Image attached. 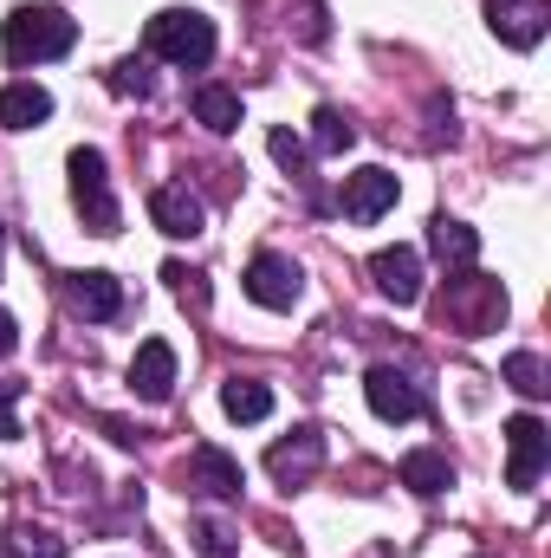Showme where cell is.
<instances>
[{
	"mask_svg": "<svg viewBox=\"0 0 551 558\" xmlns=\"http://www.w3.org/2000/svg\"><path fill=\"white\" fill-rule=\"evenodd\" d=\"M72 46H78V20L65 7H13L0 26L7 65H46V59H65Z\"/></svg>",
	"mask_w": 551,
	"mask_h": 558,
	"instance_id": "obj_1",
	"label": "cell"
},
{
	"mask_svg": "<svg viewBox=\"0 0 551 558\" xmlns=\"http://www.w3.org/2000/svg\"><path fill=\"white\" fill-rule=\"evenodd\" d=\"M143 46L162 59V65H182V72H201L215 59V20L195 13V7H162L149 26H143Z\"/></svg>",
	"mask_w": 551,
	"mask_h": 558,
	"instance_id": "obj_2",
	"label": "cell"
},
{
	"mask_svg": "<svg viewBox=\"0 0 551 558\" xmlns=\"http://www.w3.org/2000/svg\"><path fill=\"white\" fill-rule=\"evenodd\" d=\"M441 318L461 331V338H487V331H500V318H506V286L487 274H448V292H441Z\"/></svg>",
	"mask_w": 551,
	"mask_h": 558,
	"instance_id": "obj_3",
	"label": "cell"
},
{
	"mask_svg": "<svg viewBox=\"0 0 551 558\" xmlns=\"http://www.w3.org/2000/svg\"><path fill=\"white\" fill-rule=\"evenodd\" d=\"M65 169H72V208H78V221H85L91 234H118V228H124V215H118V195H111L105 149L78 143V149L65 156Z\"/></svg>",
	"mask_w": 551,
	"mask_h": 558,
	"instance_id": "obj_4",
	"label": "cell"
},
{
	"mask_svg": "<svg viewBox=\"0 0 551 558\" xmlns=\"http://www.w3.org/2000/svg\"><path fill=\"white\" fill-rule=\"evenodd\" d=\"M506 487L513 494H532L539 487V474L551 468V428L539 416H513L506 422Z\"/></svg>",
	"mask_w": 551,
	"mask_h": 558,
	"instance_id": "obj_5",
	"label": "cell"
},
{
	"mask_svg": "<svg viewBox=\"0 0 551 558\" xmlns=\"http://www.w3.org/2000/svg\"><path fill=\"white\" fill-rule=\"evenodd\" d=\"M241 286H247V299L267 305V312H292V305L305 299V274H298V260H285V254H254Z\"/></svg>",
	"mask_w": 551,
	"mask_h": 558,
	"instance_id": "obj_6",
	"label": "cell"
},
{
	"mask_svg": "<svg viewBox=\"0 0 551 558\" xmlns=\"http://www.w3.org/2000/svg\"><path fill=\"white\" fill-rule=\"evenodd\" d=\"M396 195H403V182L390 175V169H357V175H344V189H338V208H344V221H357V228H370V221H383L390 208H396Z\"/></svg>",
	"mask_w": 551,
	"mask_h": 558,
	"instance_id": "obj_7",
	"label": "cell"
},
{
	"mask_svg": "<svg viewBox=\"0 0 551 558\" xmlns=\"http://www.w3.org/2000/svg\"><path fill=\"white\" fill-rule=\"evenodd\" d=\"M182 487H188V494H208V500H241L247 474H241V461H234L228 448L201 441V448H188V461H182Z\"/></svg>",
	"mask_w": 551,
	"mask_h": 558,
	"instance_id": "obj_8",
	"label": "cell"
},
{
	"mask_svg": "<svg viewBox=\"0 0 551 558\" xmlns=\"http://www.w3.org/2000/svg\"><path fill=\"white\" fill-rule=\"evenodd\" d=\"M487 26L500 33V46L532 52L551 26V0H487Z\"/></svg>",
	"mask_w": 551,
	"mask_h": 558,
	"instance_id": "obj_9",
	"label": "cell"
},
{
	"mask_svg": "<svg viewBox=\"0 0 551 558\" xmlns=\"http://www.w3.org/2000/svg\"><path fill=\"white\" fill-rule=\"evenodd\" d=\"M149 221H156L169 241H195V234L208 228V208H201V195H195L188 182H162V189H149Z\"/></svg>",
	"mask_w": 551,
	"mask_h": 558,
	"instance_id": "obj_10",
	"label": "cell"
},
{
	"mask_svg": "<svg viewBox=\"0 0 551 558\" xmlns=\"http://www.w3.org/2000/svg\"><path fill=\"white\" fill-rule=\"evenodd\" d=\"M318 468H325V435H318V428H292L285 441L267 448V474H273L285 494H292V487H305Z\"/></svg>",
	"mask_w": 551,
	"mask_h": 558,
	"instance_id": "obj_11",
	"label": "cell"
},
{
	"mask_svg": "<svg viewBox=\"0 0 551 558\" xmlns=\"http://www.w3.org/2000/svg\"><path fill=\"white\" fill-rule=\"evenodd\" d=\"M364 397H370V410L383 422H415L421 410H428V397L415 390L409 371H396V364H377L370 377H364Z\"/></svg>",
	"mask_w": 551,
	"mask_h": 558,
	"instance_id": "obj_12",
	"label": "cell"
},
{
	"mask_svg": "<svg viewBox=\"0 0 551 558\" xmlns=\"http://www.w3.org/2000/svg\"><path fill=\"white\" fill-rule=\"evenodd\" d=\"M370 279H377L383 299L415 305V299H421V254H415V247H377V254H370Z\"/></svg>",
	"mask_w": 551,
	"mask_h": 558,
	"instance_id": "obj_13",
	"label": "cell"
},
{
	"mask_svg": "<svg viewBox=\"0 0 551 558\" xmlns=\"http://www.w3.org/2000/svg\"><path fill=\"white\" fill-rule=\"evenodd\" d=\"M131 390L143 403H169L175 397V351L162 338H143L137 357H131Z\"/></svg>",
	"mask_w": 551,
	"mask_h": 558,
	"instance_id": "obj_14",
	"label": "cell"
},
{
	"mask_svg": "<svg viewBox=\"0 0 551 558\" xmlns=\"http://www.w3.org/2000/svg\"><path fill=\"white\" fill-rule=\"evenodd\" d=\"M65 305H72L78 318L105 325V318L124 312V286H118L111 274H65Z\"/></svg>",
	"mask_w": 551,
	"mask_h": 558,
	"instance_id": "obj_15",
	"label": "cell"
},
{
	"mask_svg": "<svg viewBox=\"0 0 551 558\" xmlns=\"http://www.w3.org/2000/svg\"><path fill=\"white\" fill-rule=\"evenodd\" d=\"M428 254H434L448 274H467V267L480 260V234H474L467 221H454V215H434V221H428Z\"/></svg>",
	"mask_w": 551,
	"mask_h": 558,
	"instance_id": "obj_16",
	"label": "cell"
},
{
	"mask_svg": "<svg viewBox=\"0 0 551 558\" xmlns=\"http://www.w3.org/2000/svg\"><path fill=\"white\" fill-rule=\"evenodd\" d=\"M46 118H52V92H46V85L13 78V85L0 92V131H39Z\"/></svg>",
	"mask_w": 551,
	"mask_h": 558,
	"instance_id": "obj_17",
	"label": "cell"
},
{
	"mask_svg": "<svg viewBox=\"0 0 551 558\" xmlns=\"http://www.w3.org/2000/svg\"><path fill=\"white\" fill-rule=\"evenodd\" d=\"M396 481H403L409 494H421V500H434V494L454 487V461H448L441 448H409L403 468H396Z\"/></svg>",
	"mask_w": 551,
	"mask_h": 558,
	"instance_id": "obj_18",
	"label": "cell"
},
{
	"mask_svg": "<svg viewBox=\"0 0 551 558\" xmlns=\"http://www.w3.org/2000/svg\"><path fill=\"white\" fill-rule=\"evenodd\" d=\"M195 118H201L215 137H234V131H241V92H234V85H195Z\"/></svg>",
	"mask_w": 551,
	"mask_h": 558,
	"instance_id": "obj_19",
	"label": "cell"
},
{
	"mask_svg": "<svg viewBox=\"0 0 551 558\" xmlns=\"http://www.w3.org/2000/svg\"><path fill=\"white\" fill-rule=\"evenodd\" d=\"M221 410L234 422H267L273 416V390L254 384V377H228V384H221Z\"/></svg>",
	"mask_w": 551,
	"mask_h": 558,
	"instance_id": "obj_20",
	"label": "cell"
},
{
	"mask_svg": "<svg viewBox=\"0 0 551 558\" xmlns=\"http://www.w3.org/2000/svg\"><path fill=\"white\" fill-rule=\"evenodd\" d=\"M351 143H357V124H351L338 105H318V111H311V143H305V149H318V156H344Z\"/></svg>",
	"mask_w": 551,
	"mask_h": 558,
	"instance_id": "obj_21",
	"label": "cell"
},
{
	"mask_svg": "<svg viewBox=\"0 0 551 558\" xmlns=\"http://www.w3.org/2000/svg\"><path fill=\"white\" fill-rule=\"evenodd\" d=\"M506 384H513L519 397H532V403H539V397H551L546 357H539V351H513V357H506Z\"/></svg>",
	"mask_w": 551,
	"mask_h": 558,
	"instance_id": "obj_22",
	"label": "cell"
},
{
	"mask_svg": "<svg viewBox=\"0 0 551 558\" xmlns=\"http://www.w3.org/2000/svg\"><path fill=\"white\" fill-rule=\"evenodd\" d=\"M0 558H65V539L46 533V526H13L7 546H0Z\"/></svg>",
	"mask_w": 551,
	"mask_h": 558,
	"instance_id": "obj_23",
	"label": "cell"
},
{
	"mask_svg": "<svg viewBox=\"0 0 551 558\" xmlns=\"http://www.w3.org/2000/svg\"><path fill=\"white\" fill-rule=\"evenodd\" d=\"M267 149H273V162L285 169V175H305V169H311V149L292 137L285 124H279V131H267Z\"/></svg>",
	"mask_w": 551,
	"mask_h": 558,
	"instance_id": "obj_24",
	"label": "cell"
},
{
	"mask_svg": "<svg viewBox=\"0 0 551 558\" xmlns=\"http://www.w3.org/2000/svg\"><path fill=\"white\" fill-rule=\"evenodd\" d=\"M188 539H195V553H201V558H234V553H241V546H234V533H228L221 520H195V533H188Z\"/></svg>",
	"mask_w": 551,
	"mask_h": 558,
	"instance_id": "obj_25",
	"label": "cell"
},
{
	"mask_svg": "<svg viewBox=\"0 0 551 558\" xmlns=\"http://www.w3.org/2000/svg\"><path fill=\"white\" fill-rule=\"evenodd\" d=\"M111 92H118V98H149V65H143V59L111 65Z\"/></svg>",
	"mask_w": 551,
	"mask_h": 558,
	"instance_id": "obj_26",
	"label": "cell"
},
{
	"mask_svg": "<svg viewBox=\"0 0 551 558\" xmlns=\"http://www.w3.org/2000/svg\"><path fill=\"white\" fill-rule=\"evenodd\" d=\"M298 39H305V46H325V39H331V20H325V7H318V0H305V7H298Z\"/></svg>",
	"mask_w": 551,
	"mask_h": 558,
	"instance_id": "obj_27",
	"label": "cell"
},
{
	"mask_svg": "<svg viewBox=\"0 0 551 558\" xmlns=\"http://www.w3.org/2000/svg\"><path fill=\"white\" fill-rule=\"evenodd\" d=\"M20 397H26V384H0V441L20 435Z\"/></svg>",
	"mask_w": 551,
	"mask_h": 558,
	"instance_id": "obj_28",
	"label": "cell"
},
{
	"mask_svg": "<svg viewBox=\"0 0 551 558\" xmlns=\"http://www.w3.org/2000/svg\"><path fill=\"white\" fill-rule=\"evenodd\" d=\"M162 279H169V286H175L182 299H195V305L208 299V292H201V274H188V267H162Z\"/></svg>",
	"mask_w": 551,
	"mask_h": 558,
	"instance_id": "obj_29",
	"label": "cell"
},
{
	"mask_svg": "<svg viewBox=\"0 0 551 558\" xmlns=\"http://www.w3.org/2000/svg\"><path fill=\"white\" fill-rule=\"evenodd\" d=\"M20 351V325H13V312L0 305V357H13Z\"/></svg>",
	"mask_w": 551,
	"mask_h": 558,
	"instance_id": "obj_30",
	"label": "cell"
},
{
	"mask_svg": "<svg viewBox=\"0 0 551 558\" xmlns=\"http://www.w3.org/2000/svg\"><path fill=\"white\" fill-rule=\"evenodd\" d=\"M0 260H7V234H0Z\"/></svg>",
	"mask_w": 551,
	"mask_h": 558,
	"instance_id": "obj_31",
	"label": "cell"
},
{
	"mask_svg": "<svg viewBox=\"0 0 551 558\" xmlns=\"http://www.w3.org/2000/svg\"><path fill=\"white\" fill-rule=\"evenodd\" d=\"M480 558H493V553H480Z\"/></svg>",
	"mask_w": 551,
	"mask_h": 558,
	"instance_id": "obj_32",
	"label": "cell"
}]
</instances>
